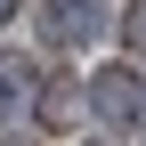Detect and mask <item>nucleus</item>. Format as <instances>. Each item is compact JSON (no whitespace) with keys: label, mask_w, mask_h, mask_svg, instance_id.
<instances>
[{"label":"nucleus","mask_w":146,"mask_h":146,"mask_svg":"<svg viewBox=\"0 0 146 146\" xmlns=\"http://www.w3.org/2000/svg\"><path fill=\"white\" fill-rule=\"evenodd\" d=\"M89 114L114 122V130H138L146 122V73L138 65H98L89 73Z\"/></svg>","instance_id":"nucleus-1"},{"label":"nucleus","mask_w":146,"mask_h":146,"mask_svg":"<svg viewBox=\"0 0 146 146\" xmlns=\"http://www.w3.org/2000/svg\"><path fill=\"white\" fill-rule=\"evenodd\" d=\"M106 33V8L98 0H41V41L49 49H89Z\"/></svg>","instance_id":"nucleus-2"},{"label":"nucleus","mask_w":146,"mask_h":146,"mask_svg":"<svg viewBox=\"0 0 146 146\" xmlns=\"http://www.w3.org/2000/svg\"><path fill=\"white\" fill-rule=\"evenodd\" d=\"M33 114H41V73H33L25 57H0V138L25 130Z\"/></svg>","instance_id":"nucleus-3"},{"label":"nucleus","mask_w":146,"mask_h":146,"mask_svg":"<svg viewBox=\"0 0 146 146\" xmlns=\"http://www.w3.org/2000/svg\"><path fill=\"white\" fill-rule=\"evenodd\" d=\"M130 41H146V8H138V16H130Z\"/></svg>","instance_id":"nucleus-4"},{"label":"nucleus","mask_w":146,"mask_h":146,"mask_svg":"<svg viewBox=\"0 0 146 146\" xmlns=\"http://www.w3.org/2000/svg\"><path fill=\"white\" fill-rule=\"evenodd\" d=\"M8 16H16V0H0V25H8Z\"/></svg>","instance_id":"nucleus-5"}]
</instances>
